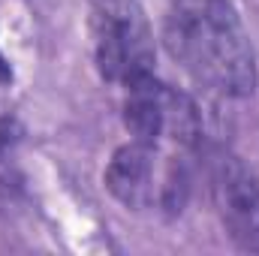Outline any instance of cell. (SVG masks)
<instances>
[{"label": "cell", "instance_id": "cell-2", "mask_svg": "<svg viewBox=\"0 0 259 256\" xmlns=\"http://www.w3.org/2000/svg\"><path fill=\"white\" fill-rule=\"evenodd\" d=\"M187 154L190 151L130 139L106 166V187L130 211L178 214L193 184Z\"/></svg>", "mask_w": 259, "mask_h": 256}, {"label": "cell", "instance_id": "cell-6", "mask_svg": "<svg viewBox=\"0 0 259 256\" xmlns=\"http://www.w3.org/2000/svg\"><path fill=\"white\" fill-rule=\"evenodd\" d=\"M12 78V66L6 64V58L0 55V81H9Z\"/></svg>", "mask_w": 259, "mask_h": 256}, {"label": "cell", "instance_id": "cell-5", "mask_svg": "<svg viewBox=\"0 0 259 256\" xmlns=\"http://www.w3.org/2000/svg\"><path fill=\"white\" fill-rule=\"evenodd\" d=\"M208 181L217 217L229 238L241 250L259 253V178L241 157L214 151L208 157Z\"/></svg>", "mask_w": 259, "mask_h": 256}, {"label": "cell", "instance_id": "cell-4", "mask_svg": "<svg viewBox=\"0 0 259 256\" xmlns=\"http://www.w3.org/2000/svg\"><path fill=\"white\" fill-rule=\"evenodd\" d=\"M124 124L133 139L163 148L193 151L202 142V115L196 103L154 72L124 84Z\"/></svg>", "mask_w": 259, "mask_h": 256}, {"label": "cell", "instance_id": "cell-1", "mask_svg": "<svg viewBox=\"0 0 259 256\" xmlns=\"http://www.w3.org/2000/svg\"><path fill=\"white\" fill-rule=\"evenodd\" d=\"M163 46L208 94L235 100L256 88V55L229 0H172L163 18Z\"/></svg>", "mask_w": 259, "mask_h": 256}, {"label": "cell", "instance_id": "cell-3", "mask_svg": "<svg viewBox=\"0 0 259 256\" xmlns=\"http://www.w3.org/2000/svg\"><path fill=\"white\" fill-rule=\"evenodd\" d=\"M91 39L106 81L124 88L154 72V36L139 0H91Z\"/></svg>", "mask_w": 259, "mask_h": 256}]
</instances>
